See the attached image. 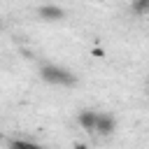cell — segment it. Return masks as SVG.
Masks as SVG:
<instances>
[{"label":"cell","mask_w":149,"mask_h":149,"mask_svg":"<svg viewBox=\"0 0 149 149\" xmlns=\"http://www.w3.org/2000/svg\"><path fill=\"white\" fill-rule=\"evenodd\" d=\"M40 77H42L47 84H54V86H74V84H77V77H74L70 70H65V68H61V65H54V63L42 65V68H40Z\"/></svg>","instance_id":"1"},{"label":"cell","mask_w":149,"mask_h":149,"mask_svg":"<svg viewBox=\"0 0 149 149\" xmlns=\"http://www.w3.org/2000/svg\"><path fill=\"white\" fill-rule=\"evenodd\" d=\"M77 121H79V126H81L84 130L95 133L98 121H100V112H95V109H81V112H79V116H77Z\"/></svg>","instance_id":"2"},{"label":"cell","mask_w":149,"mask_h":149,"mask_svg":"<svg viewBox=\"0 0 149 149\" xmlns=\"http://www.w3.org/2000/svg\"><path fill=\"white\" fill-rule=\"evenodd\" d=\"M37 16L42 21H61L65 16V12H63V7H56V5H42L37 9Z\"/></svg>","instance_id":"3"},{"label":"cell","mask_w":149,"mask_h":149,"mask_svg":"<svg viewBox=\"0 0 149 149\" xmlns=\"http://www.w3.org/2000/svg\"><path fill=\"white\" fill-rule=\"evenodd\" d=\"M114 128H116V119H114L112 114L100 112V121H98L95 133H98V135H102V137H107V135H112V133H114Z\"/></svg>","instance_id":"4"},{"label":"cell","mask_w":149,"mask_h":149,"mask_svg":"<svg viewBox=\"0 0 149 149\" xmlns=\"http://www.w3.org/2000/svg\"><path fill=\"white\" fill-rule=\"evenodd\" d=\"M7 149H42V147L35 144V142H30V140H19V137H14V140H7Z\"/></svg>","instance_id":"5"},{"label":"cell","mask_w":149,"mask_h":149,"mask_svg":"<svg viewBox=\"0 0 149 149\" xmlns=\"http://www.w3.org/2000/svg\"><path fill=\"white\" fill-rule=\"evenodd\" d=\"M133 12L140 16H149V0H133Z\"/></svg>","instance_id":"6"},{"label":"cell","mask_w":149,"mask_h":149,"mask_svg":"<svg viewBox=\"0 0 149 149\" xmlns=\"http://www.w3.org/2000/svg\"><path fill=\"white\" fill-rule=\"evenodd\" d=\"M77 149H86V147H84V144H77Z\"/></svg>","instance_id":"7"}]
</instances>
